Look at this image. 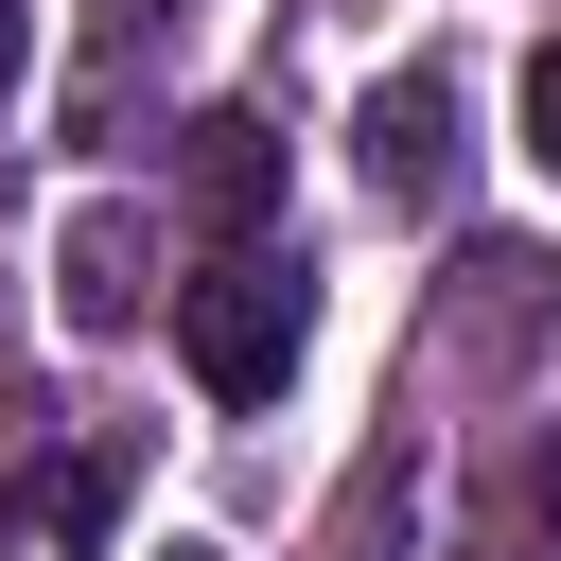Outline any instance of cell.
<instances>
[{
    "mask_svg": "<svg viewBox=\"0 0 561 561\" xmlns=\"http://www.w3.org/2000/svg\"><path fill=\"white\" fill-rule=\"evenodd\" d=\"M543 298H561V263H543V245H473V263H456V351H508Z\"/></svg>",
    "mask_w": 561,
    "mask_h": 561,
    "instance_id": "6",
    "label": "cell"
},
{
    "mask_svg": "<svg viewBox=\"0 0 561 561\" xmlns=\"http://www.w3.org/2000/svg\"><path fill=\"white\" fill-rule=\"evenodd\" d=\"M403 508H421V438H386V456L351 473V526H333V561H403Z\"/></svg>",
    "mask_w": 561,
    "mask_h": 561,
    "instance_id": "7",
    "label": "cell"
},
{
    "mask_svg": "<svg viewBox=\"0 0 561 561\" xmlns=\"http://www.w3.org/2000/svg\"><path fill=\"white\" fill-rule=\"evenodd\" d=\"M526 158H543V175H561V35H543V53H526Z\"/></svg>",
    "mask_w": 561,
    "mask_h": 561,
    "instance_id": "8",
    "label": "cell"
},
{
    "mask_svg": "<svg viewBox=\"0 0 561 561\" xmlns=\"http://www.w3.org/2000/svg\"><path fill=\"white\" fill-rule=\"evenodd\" d=\"M158 18H175V0H105V35H123V53H140V35H158Z\"/></svg>",
    "mask_w": 561,
    "mask_h": 561,
    "instance_id": "11",
    "label": "cell"
},
{
    "mask_svg": "<svg viewBox=\"0 0 561 561\" xmlns=\"http://www.w3.org/2000/svg\"><path fill=\"white\" fill-rule=\"evenodd\" d=\"M105 526H123L105 456H18L0 473V561H105Z\"/></svg>",
    "mask_w": 561,
    "mask_h": 561,
    "instance_id": "2",
    "label": "cell"
},
{
    "mask_svg": "<svg viewBox=\"0 0 561 561\" xmlns=\"http://www.w3.org/2000/svg\"><path fill=\"white\" fill-rule=\"evenodd\" d=\"M175 561H210V543H175Z\"/></svg>",
    "mask_w": 561,
    "mask_h": 561,
    "instance_id": "12",
    "label": "cell"
},
{
    "mask_svg": "<svg viewBox=\"0 0 561 561\" xmlns=\"http://www.w3.org/2000/svg\"><path fill=\"white\" fill-rule=\"evenodd\" d=\"M298 333H316V298H298V263H280V245H210V263L175 280V351H193V386H210V403H280Z\"/></svg>",
    "mask_w": 561,
    "mask_h": 561,
    "instance_id": "1",
    "label": "cell"
},
{
    "mask_svg": "<svg viewBox=\"0 0 561 561\" xmlns=\"http://www.w3.org/2000/svg\"><path fill=\"white\" fill-rule=\"evenodd\" d=\"M175 175H193V210H210L228 245H263V210H280V123H263V105H210Z\"/></svg>",
    "mask_w": 561,
    "mask_h": 561,
    "instance_id": "4",
    "label": "cell"
},
{
    "mask_svg": "<svg viewBox=\"0 0 561 561\" xmlns=\"http://www.w3.org/2000/svg\"><path fill=\"white\" fill-rule=\"evenodd\" d=\"M18 70H35V18H18V0H0V105H18Z\"/></svg>",
    "mask_w": 561,
    "mask_h": 561,
    "instance_id": "10",
    "label": "cell"
},
{
    "mask_svg": "<svg viewBox=\"0 0 561 561\" xmlns=\"http://www.w3.org/2000/svg\"><path fill=\"white\" fill-rule=\"evenodd\" d=\"M53 280H70V316H88V333H123V316H140V210H123V193H88V210H70V245H53Z\"/></svg>",
    "mask_w": 561,
    "mask_h": 561,
    "instance_id": "5",
    "label": "cell"
},
{
    "mask_svg": "<svg viewBox=\"0 0 561 561\" xmlns=\"http://www.w3.org/2000/svg\"><path fill=\"white\" fill-rule=\"evenodd\" d=\"M368 193H403V210L456 193V70H386L368 88Z\"/></svg>",
    "mask_w": 561,
    "mask_h": 561,
    "instance_id": "3",
    "label": "cell"
},
{
    "mask_svg": "<svg viewBox=\"0 0 561 561\" xmlns=\"http://www.w3.org/2000/svg\"><path fill=\"white\" fill-rule=\"evenodd\" d=\"M526 508H543V526H561V421H543V456H526Z\"/></svg>",
    "mask_w": 561,
    "mask_h": 561,
    "instance_id": "9",
    "label": "cell"
}]
</instances>
